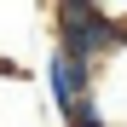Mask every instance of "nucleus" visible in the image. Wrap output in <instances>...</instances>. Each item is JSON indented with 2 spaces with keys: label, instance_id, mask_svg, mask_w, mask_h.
<instances>
[{
  "label": "nucleus",
  "instance_id": "f03ea898",
  "mask_svg": "<svg viewBox=\"0 0 127 127\" xmlns=\"http://www.w3.org/2000/svg\"><path fill=\"white\" fill-rule=\"evenodd\" d=\"M0 75H6V81H12V75H23V69H17V64H12V58H0Z\"/></svg>",
  "mask_w": 127,
  "mask_h": 127
},
{
  "label": "nucleus",
  "instance_id": "f257e3e1",
  "mask_svg": "<svg viewBox=\"0 0 127 127\" xmlns=\"http://www.w3.org/2000/svg\"><path fill=\"white\" fill-rule=\"evenodd\" d=\"M52 46L69 52L75 64H98L116 58L127 46V17L104 12V6H87V0H64V6L52 12Z\"/></svg>",
  "mask_w": 127,
  "mask_h": 127
}]
</instances>
